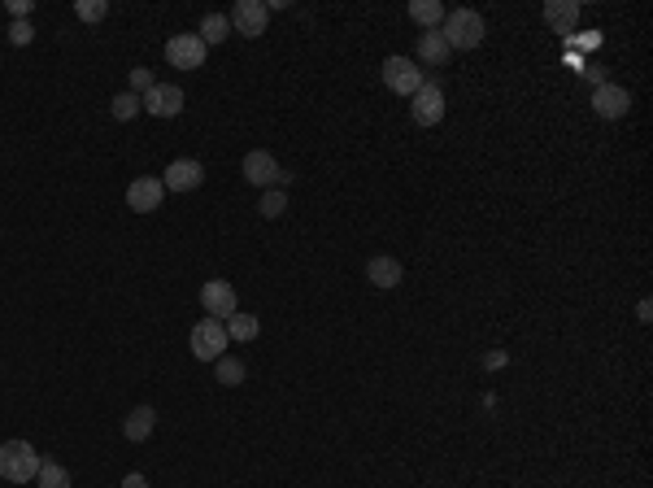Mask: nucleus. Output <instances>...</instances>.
<instances>
[{
	"instance_id": "obj_14",
	"label": "nucleus",
	"mask_w": 653,
	"mask_h": 488,
	"mask_svg": "<svg viewBox=\"0 0 653 488\" xmlns=\"http://www.w3.org/2000/svg\"><path fill=\"white\" fill-rule=\"evenodd\" d=\"M144 110L152 118H179L183 113V92L174 88V83H157V88L144 96Z\"/></svg>"
},
{
	"instance_id": "obj_3",
	"label": "nucleus",
	"mask_w": 653,
	"mask_h": 488,
	"mask_svg": "<svg viewBox=\"0 0 653 488\" xmlns=\"http://www.w3.org/2000/svg\"><path fill=\"white\" fill-rule=\"evenodd\" d=\"M188 345H192V357L196 362H218V357L227 354V327L218 323V318H200L192 327V336H188Z\"/></svg>"
},
{
	"instance_id": "obj_27",
	"label": "nucleus",
	"mask_w": 653,
	"mask_h": 488,
	"mask_svg": "<svg viewBox=\"0 0 653 488\" xmlns=\"http://www.w3.org/2000/svg\"><path fill=\"white\" fill-rule=\"evenodd\" d=\"M31 40H35V31H31V23H14V26H9V44H14V48H26Z\"/></svg>"
},
{
	"instance_id": "obj_12",
	"label": "nucleus",
	"mask_w": 653,
	"mask_h": 488,
	"mask_svg": "<svg viewBox=\"0 0 653 488\" xmlns=\"http://www.w3.org/2000/svg\"><path fill=\"white\" fill-rule=\"evenodd\" d=\"M161 197H166V188H161V179H152V175H140L127 188V205L135 210V214H152V210H161Z\"/></svg>"
},
{
	"instance_id": "obj_29",
	"label": "nucleus",
	"mask_w": 653,
	"mask_h": 488,
	"mask_svg": "<svg viewBox=\"0 0 653 488\" xmlns=\"http://www.w3.org/2000/svg\"><path fill=\"white\" fill-rule=\"evenodd\" d=\"M505 362H510V357L501 354V349H492V354H483V366H488V371H501Z\"/></svg>"
},
{
	"instance_id": "obj_26",
	"label": "nucleus",
	"mask_w": 653,
	"mask_h": 488,
	"mask_svg": "<svg viewBox=\"0 0 653 488\" xmlns=\"http://www.w3.org/2000/svg\"><path fill=\"white\" fill-rule=\"evenodd\" d=\"M152 88H157V79H152V70H144V66H135V70H131V92H135L140 101H144V96H149Z\"/></svg>"
},
{
	"instance_id": "obj_33",
	"label": "nucleus",
	"mask_w": 653,
	"mask_h": 488,
	"mask_svg": "<svg viewBox=\"0 0 653 488\" xmlns=\"http://www.w3.org/2000/svg\"><path fill=\"white\" fill-rule=\"evenodd\" d=\"M580 44H584V48H597V44H601V31H588V35H580Z\"/></svg>"
},
{
	"instance_id": "obj_19",
	"label": "nucleus",
	"mask_w": 653,
	"mask_h": 488,
	"mask_svg": "<svg viewBox=\"0 0 653 488\" xmlns=\"http://www.w3.org/2000/svg\"><path fill=\"white\" fill-rule=\"evenodd\" d=\"M410 18L418 26H427V31H440V23H444V5H440V0H414Z\"/></svg>"
},
{
	"instance_id": "obj_13",
	"label": "nucleus",
	"mask_w": 653,
	"mask_h": 488,
	"mask_svg": "<svg viewBox=\"0 0 653 488\" xmlns=\"http://www.w3.org/2000/svg\"><path fill=\"white\" fill-rule=\"evenodd\" d=\"M544 23H549L553 35L570 40V35H575V23H580V0H549V5H544Z\"/></svg>"
},
{
	"instance_id": "obj_18",
	"label": "nucleus",
	"mask_w": 653,
	"mask_h": 488,
	"mask_svg": "<svg viewBox=\"0 0 653 488\" xmlns=\"http://www.w3.org/2000/svg\"><path fill=\"white\" fill-rule=\"evenodd\" d=\"M222 327H227V340H258V336H261L258 314H239L236 310L227 323H222Z\"/></svg>"
},
{
	"instance_id": "obj_11",
	"label": "nucleus",
	"mask_w": 653,
	"mask_h": 488,
	"mask_svg": "<svg viewBox=\"0 0 653 488\" xmlns=\"http://www.w3.org/2000/svg\"><path fill=\"white\" fill-rule=\"evenodd\" d=\"M166 62H171L174 70H200L205 66V44H200V35H171Z\"/></svg>"
},
{
	"instance_id": "obj_7",
	"label": "nucleus",
	"mask_w": 653,
	"mask_h": 488,
	"mask_svg": "<svg viewBox=\"0 0 653 488\" xmlns=\"http://www.w3.org/2000/svg\"><path fill=\"white\" fill-rule=\"evenodd\" d=\"M200 183H205V166L196 157H174L166 166V179H161L166 192H196Z\"/></svg>"
},
{
	"instance_id": "obj_21",
	"label": "nucleus",
	"mask_w": 653,
	"mask_h": 488,
	"mask_svg": "<svg viewBox=\"0 0 653 488\" xmlns=\"http://www.w3.org/2000/svg\"><path fill=\"white\" fill-rule=\"evenodd\" d=\"M214 376H218V384H227V388H236V384H244V376H249V366L239 362V357H218L214 362Z\"/></svg>"
},
{
	"instance_id": "obj_4",
	"label": "nucleus",
	"mask_w": 653,
	"mask_h": 488,
	"mask_svg": "<svg viewBox=\"0 0 653 488\" xmlns=\"http://www.w3.org/2000/svg\"><path fill=\"white\" fill-rule=\"evenodd\" d=\"M427 79H423V70H418V62L414 57H384V88L396 92V96H414V92L423 88Z\"/></svg>"
},
{
	"instance_id": "obj_8",
	"label": "nucleus",
	"mask_w": 653,
	"mask_h": 488,
	"mask_svg": "<svg viewBox=\"0 0 653 488\" xmlns=\"http://www.w3.org/2000/svg\"><path fill=\"white\" fill-rule=\"evenodd\" d=\"M631 110V92L619 88V83H601V88H592V113L597 118H606V122H619V118H628Z\"/></svg>"
},
{
	"instance_id": "obj_31",
	"label": "nucleus",
	"mask_w": 653,
	"mask_h": 488,
	"mask_svg": "<svg viewBox=\"0 0 653 488\" xmlns=\"http://www.w3.org/2000/svg\"><path fill=\"white\" fill-rule=\"evenodd\" d=\"M122 488H149V480H144V475H140V471H131L127 480H122Z\"/></svg>"
},
{
	"instance_id": "obj_2",
	"label": "nucleus",
	"mask_w": 653,
	"mask_h": 488,
	"mask_svg": "<svg viewBox=\"0 0 653 488\" xmlns=\"http://www.w3.org/2000/svg\"><path fill=\"white\" fill-rule=\"evenodd\" d=\"M40 466H44V458L35 454V444H26V441L0 444V480H9V484H35Z\"/></svg>"
},
{
	"instance_id": "obj_16",
	"label": "nucleus",
	"mask_w": 653,
	"mask_h": 488,
	"mask_svg": "<svg viewBox=\"0 0 653 488\" xmlns=\"http://www.w3.org/2000/svg\"><path fill=\"white\" fill-rule=\"evenodd\" d=\"M152 427H157V410H152V405H135L127 419H122V436H127L131 444H140L152 436Z\"/></svg>"
},
{
	"instance_id": "obj_1",
	"label": "nucleus",
	"mask_w": 653,
	"mask_h": 488,
	"mask_svg": "<svg viewBox=\"0 0 653 488\" xmlns=\"http://www.w3.org/2000/svg\"><path fill=\"white\" fill-rule=\"evenodd\" d=\"M440 35H444L449 53H453V48H457V53H471V48L483 44L488 26H483V14H475V9H453V14H444Z\"/></svg>"
},
{
	"instance_id": "obj_32",
	"label": "nucleus",
	"mask_w": 653,
	"mask_h": 488,
	"mask_svg": "<svg viewBox=\"0 0 653 488\" xmlns=\"http://www.w3.org/2000/svg\"><path fill=\"white\" fill-rule=\"evenodd\" d=\"M636 318H640V323H649V318H653V306H649V297H645V301L636 306Z\"/></svg>"
},
{
	"instance_id": "obj_5",
	"label": "nucleus",
	"mask_w": 653,
	"mask_h": 488,
	"mask_svg": "<svg viewBox=\"0 0 653 488\" xmlns=\"http://www.w3.org/2000/svg\"><path fill=\"white\" fill-rule=\"evenodd\" d=\"M227 23H231V31H239L244 40H258V35H266L270 9H266L261 0H236V9L227 14Z\"/></svg>"
},
{
	"instance_id": "obj_22",
	"label": "nucleus",
	"mask_w": 653,
	"mask_h": 488,
	"mask_svg": "<svg viewBox=\"0 0 653 488\" xmlns=\"http://www.w3.org/2000/svg\"><path fill=\"white\" fill-rule=\"evenodd\" d=\"M140 110H144V101H140L135 92H118V96L109 101V113H113L118 122H131V118H135Z\"/></svg>"
},
{
	"instance_id": "obj_15",
	"label": "nucleus",
	"mask_w": 653,
	"mask_h": 488,
	"mask_svg": "<svg viewBox=\"0 0 653 488\" xmlns=\"http://www.w3.org/2000/svg\"><path fill=\"white\" fill-rule=\"evenodd\" d=\"M366 279H370V288H396L401 279H405V267L396 262V258H388V253H379V258H370L366 262Z\"/></svg>"
},
{
	"instance_id": "obj_9",
	"label": "nucleus",
	"mask_w": 653,
	"mask_h": 488,
	"mask_svg": "<svg viewBox=\"0 0 653 488\" xmlns=\"http://www.w3.org/2000/svg\"><path fill=\"white\" fill-rule=\"evenodd\" d=\"M200 306H205V318L227 323V318L239 310V306H236V288H231L227 279H210V284L200 288Z\"/></svg>"
},
{
	"instance_id": "obj_10",
	"label": "nucleus",
	"mask_w": 653,
	"mask_h": 488,
	"mask_svg": "<svg viewBox=\"0 0 653 488\" xmlns=\"http://www.w3.org/2000/svg\"><path fill=\"white\" fill-rule=\"evenodd\" d=\"M244 183H253V188H279V179H283V171H279V161L266 153V149H253V153L244 157Z\"/></svg>"
},
{
	"instance_id": "obj_6",
	"label": "nucleus",
	"mask_w": 653,
	"mask_h": 488,
	"mask_svg": "<svg viewBox=\"0 0 653 488\" xmlns=\"http://www.w3.org/2000/svg\"><path fill=\"white\" fill-rule=\"evenodd\" d=\"M410 101H414L410 113H414L418 127H435V122L444 118V110H449V101H444V88H440V83H423Z\"/></svg>"
},
{
	"instance_id": "obj_28",
	"label": "nucleus",
	"mask_w": 653,
	"mask_h": 488,
	"mask_svg": "<svg viewBox=\"0 0 653 488\" xmlns=\"http://www.w3.org/2000/svg\"><path fill=\"white\" fill-rule=\"evenodd\" d=\"M9 14H14V23H26V14H31V0H9Z\"/></svg>"
},
{
	"instance_id": "obj_20",
	"label": "nucleus",
	"mask_w": 653,
	"mask_h": 488,
	"mask_svg": "<svg viewBox=\"0 0 653 488\" xmlns=\"http://www.w3.org/2000/svg\"><path fill=\"white\" fill-rule=\"evenodd\" d=\"M200 44L205 48H214V44H222L227 35H231V23H227V14H205V23H200Z\"/></svg>"
},
{
	"instance_id": "obj_25",
	"label": "nucleus",
	"mask_w": 653,
	"mask_h": 488,
	"mask_svg": "<svg viewBox=\"0 0 653 488\" xmlns=\"http://www.w3.org/2000/svg\"><path fill=\"white\" fill-rule=\"evenodd\" d=\"M74 14H79V23H105L109 5H105V0H79V5H74Z\"/></svg>"
},
{
	"instance_id": "obj_17",
	"label": "nucleus",
	"mask_w": 653,
	"mask_h": 488,
	"mask_svg": "<svg viewBox=\"0 0 653 488\" xmlns=\"http://www.w3.org/2000/svg\"><path fill=\"white\" fill-rule=\"evenodd\" d=\"M418 62H427V66H444V62H449V44H444L440 31L418 35Z\"/></svg>"
},
{
	"instance_id": "obj_30",
	"label": "nucleus",
	"mask_w": 653,
	"mask_h": 488,
	"mask_svg": "<svg viewBox=\"0 0 653 488\" xmlns=\"http://www.w3.org/2000/svg\"><path fill=\"white\" fill-rule=\"evenodd\" d=\"M584 79L592 83V88H601V83H606V70H601V66H588V70H584Z\"/></svg>"
},
{
	"instance_id": "obj_23",
	"label": "nucleus",
	"mask_w": 653,
	"mask_h": 488,
	"mask_svg": "<svg viewBox=\"0 0 653 488\" xmlns=\"http://www.w3.org/2000/svg\"><path fill=\"white\" fill-rule=\"evenodd\" d=\"M258 210H261V219H283V214H288V192H283V188H266Z\"/></svg>"
},
{
	"instance_id": "obj_24",
	"label": "nucleus",
	"mask_w": 653,
	"mask_h": 488,
	"mask_svg": "<svg viewBox=\"0 0 653 488\" xmlns=\"http://www.w3.org/2000/svg\"><path fill=\"white\" fill-rule=\"evenodd\" d=\"M35 488H70V471L62 463H44L35 475Z\"/></svg>"
}]
</instances>
